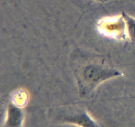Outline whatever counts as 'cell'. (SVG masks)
<instances>
[{
	"label": "cell",
	"instance_id": "cell-7",
	"mask_svg": "<svg viewBox=\"0 0 135 127\" xmlns=\"http://www.w3.org/2000/svg\"><path fill=\"white\" fill-rule=\"evenodd\" d=\"M96 1H99V2H102V3H103V2H105V1H108V0H96Z\"/></svg>",
	"mask_w": 135,
	"mask_h": 127
},
{
	"label": "cell",
	"instance_id": "cell-1",
	"mask_svg": "<svg viewBox=\"0 0 135 127\" xmlns=\"http://www.w3.org/2000/svg\"><path fill=\"white\" fill-rule=\"evenodd\" d=\"M69 62L79 94L83 98L89 97L105 81L123 75L121 71L113 67L109 57L105 54L76 48L71 53Z\"/></svg>",
	"mask_w": 135,
	"mask_h": 127
},
{
	"label": "cell",
	"instance_id": "cell-4",
	"mask_svg": "<svg viewBox=\"0 0 135 127\" xmlns=\"http://www.w3.org/2000/svg\"><path fill=\"white\" fill-rule=\"evenodd\" d=\"M23 120V112L22 108L12 104L9 105L7 111V127H21Z\"/></svg>",
	"mask_w": 135,
	"mask_h": 127
},
{
	"label": "cell",
	"instance_id": "cell-5",
	"mask_svg": "<svg viewBox=\"0 0 135 127\" xmlns=\"http://www.w3.org/2000/svg\"><path fill=\"white\" fill-rule=\"evenodd\" d=\"M28 101V95L27 92L23 90L15 91L11 97V103L19 108L25 107Z\"/></svg>",
	"mask_w": 135,
	"mask_h": 127
},
{
	"label": "cell",
	"instance_id": "cell-2",
	"mask_svg": "<svg viewBox=\"0 0 135 127\" xmlns=\"http://www.w3.org/2000/svg\"><path fill=\"white\" fill-rule=\"evenodd\" d=\"M56 117L59 121L71 123L79 127H102L85 110L75 106L65 107L58 111Z\"/></svg>",
	"mask_w": 135,
	"mask_h": 127
},
{
	"label": "cell",
	"instance_id": "cell-6",
	"mask_svg": "<svg viewBox=\"0 0 135 127\" xmlns=\"http://www.w3.org/2000/svg\"><path fill=\"white\" fill-rule=\"evenodd\" d=\"M122 15L126 22L128 38L132 44L135 46V19L129 16L125 12H123Z\"/></svg>",
	"mask_w": 135,
	"mask_h": 127
},
{
	"label": "cell",
	"instance_id": "cell-3",
	"mask_svg": "<svg viewBox=\"0 0 135 127\" xmlns=\"http://www.w3.org/2000/svg\"><path fill=\"white\" fill-rule=\"evenodd\" d=\"M97 29L103 36L118 40H125L127 38L126 22L122 16L107 17L97 23Z\"/></svg>",
	"mask_w": 135,
	"mask_h": 127
}]
</instances>
